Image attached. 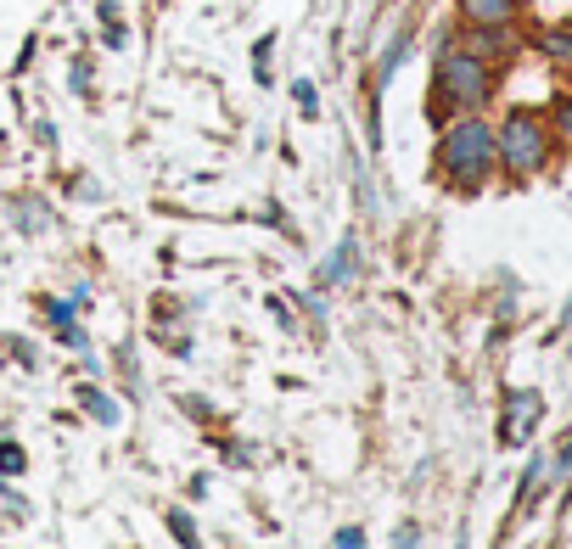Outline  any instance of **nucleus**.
I'll return each mask as SVG.
<instances>
[{"mask_svg":"<svg viewBox=\"0 0 572 549\" xmlns=\"http://www.w3.org/2000/svg\"><path fill=\"white\" fill-rule=\"evenodd\" d=\"M494 157H500V146H494V129H488L483 118H466V124H455V129L444 135V152H438V163L449 169V180L477 185L488 169H494Z\"/></svg>","mask_w":572,"mask_h":549,"instance_id":"obj_1","label":"nucleus"},{"mask_svg":"<svg viewBox=\"0 0 572 549\" xmlns=\"http://www.w3.org/2000/svg\"><path fill=\"white\" fill-rule=\"evenodd\" d=\"M494 146H500V163L511 174H533V169H544L550 135H544V124L533 113H511V118H505V129L494 135Z\"/></svg>","mask_w":572,"mask_h":549,"instance_id":"obj_2","label":"nucleus"},{"mask_svg":"<svg viewBox=\"0 0 572 549\" xmlns=\"http://www.w3.org/2000/svg\"><path fill=\"white\" fill-rule=\"evenodd\" d=\"M438 90H444L455 107H477V101L488 96L483 57H472V51H449V57L438 62Z\"/></svg>","mask_w":572,"mask_h":549,"instance_id":"obj_3","label":"nucleus"},{"mask_svg":"<svg viewBox=\"0 0 572 549\" xmlns=\"http://www.w3.org/2000/svg\"><path fill=\"white\" fill-rule=\"evenodd\" d=\"M533 421H539V393H511V409H505V443H528Z\"/></svg>","mask_w":572,"mask_h":549,"instance_id":"obj_4","label":"nucleus"},{"mask_svg":"<svg viewBox=\"0 0 572 549\" xmlns=\"http://www.w3.org/2000/svg\"><path fill=\"white\" fill-rule=\"evenodd\" d=\"M460 12H466V23H477V29H505L511 23V0H460Z\"/></svg>","mask_w":572,"mask_h":549,"instance_id":"obj_5","label":"nucleus"},{"mask_svg":"<svg viewBox=\"0 0 572 549\" xmlns=\"http://www.w3.org/2000/svg\"><path fill=\"white\" fill-rule=\"evenodd\" d=\"M354 258H359V241L354 236H343L337 241V253L320 264V286H337V281H348V269H354Z\"/></svg>","mask_w":572,"mask_h":549,"instance_id":"obj_6","label":"nucleus"},{"mask_svg":"<svg viewBox=\"0 0 572 549\" xmlns=\"http://www.w3.org/2000/svg\"><path fill=\"white\" fill-rule=\"evenodd\" d=\"M79 398H85V409L96 415L101 426H113V421H118V404H113V398H101V387H85Z\"/></svg>","mask_w":572,"mask_h":549,"instance_id":"obj_7","label":"nucleus"},{"mask_svg":"<svg viewBox=\"0 0 572 549\" xmlns=\"http://www.w3.org/2000/svg\"><path fill=\"white\" fill-rule=\"evenodd\" d=\"M85 297H90V292H73V297H62V303H51V325H62V331H68V325H73V309H79Z\"/></svg>","mask_w":572,"mask_h":549,"instance_id":"obj_8","label":"nucleus"},{"mask_svg":"<svg viewBox=\"0 0 572 549\" xmlns=\"http://www.w3.org/2000/svg\"><path fill=\"white\" fill-rule=\"evenodd\" d=\"M169 527H174V538H180L186 549H197V533H191V516H180V510H174V516H169Z\"/></svg>","mask_w":572,"mask_h":549,"instance_id":"obj_9","label":"nucleus"},{"mask_svg":"<svg viewBox=\"0 0 572 549\" xmlns=\"http://www.w3.org/2000/svg\"><path fill=\"white\" fill-rule=\"evenodd\" d=\"M544 51H550L556 62H572V34H550V40H544Z\"/></svg>","mask_w":572,"mask_h":549,"instance_id":"obj_10","label":"nucleus"},{"mask_svg":"<svg viewBox=\"0 0 572 549\" xmlns=\"http://www.w3.org/2000/svg\"><path fill=\"white\" fill-rule=\"evenodd\" d=\"M270 34H264V40H258V51H253V68H258V79H264V85H270Z\"/></svg>","mask_w":572,"mask_h":549,"instance_id":"obj_11","label":"nucleus"},{"mask_svg":"<svg viewBox=\"0 0 572 549\" xmlns=\"http://www.w3.org/2000/svg\"><path fill=\"white\" fill-rule=\"evenodd\" d=\"M292 96H298L303 113H315V107H320V96H315V85H309V79H298V85H292Z\"/></svg>","mask_w":572,"mask_h":549,"instance_id":"obj_12","label":"nucleus"},{"mask_svg":"<svg viewBox=\"0 0 572 549\" xmlns=\"http://www.w3.org/2000/svg\"><path fill=\"white\" fill-rule=\"evenodd\" d=\"M0 471H6V477H17V471H23V449H12V443H6V449H0Z\"/></svg>","mask_w":572,"mask_h":549,"instance_id":"obj_13","label":"nucleus"},{"mask_svg":"<svg viewBox=\"0 0 572 549\" xmlns=\"http://www.w3.org/2000/svg\"><path fill=\"white\" fill-rule=\"evenodd\" d=\"M393 549H421V533H415L410 521H404V527H399V538H393Z\"/></svg>","mask_w":572,"mask_h":549,"instance_id":"obj_14","label":"nucleus"},{"mask_svg":"<svg viewBox=\"0 0 572 549\" xmlns=\"http://www.w3.org/2000/svg\"><path fill=\"white\" fill-rule=\"evenodd\" d=\"M337 549H365V533H359V527H343V533H337Z\"/></svg>","mask_w":572,"mask_h":549,"instance_id":"obj_15","label":"nucleus"},{"mask_svg":"<svg viewBox=\"0 0 572 549\" xmlns=\"http://www.w3.org/2000/svg\"><path fill=\"white\" fill-rule=\"evenodd\" d=\"M561 477H572V443L561 449V460H556V482H561Z\"/></svg>","mask_w":572,"mask_h":549,"instance_id":"obj_16","label":"nucleus"},{"mask_svg":"<svg viewBox=\"0 0 572 549\" xmlns=\"http://www.w3.org/2000/svg\"><path fill=\"white\" fill-rule=\"evenodd\" d=\"M556 118H561V129L572 135V101H561V107H556Z\"/></svg>","mask_w":572,"mask_h":549,"instance_id":"obj_17","label":"nucleus"},{"mask_svg":"<svg viewBox=\"0 0 572 549\" xmlns=\"http://www.w3.org/2000/svg\"><path fill=\"white\" fill-rule=\"evenodd\" d=\"M561 325H572V303H567V314H561Z\"/></svg>","mask_w":572,"mask_h":549,"instance_id":"obj_18","label":"nucleus"},{"mask_svg":"<svg viewBox=\"0 0 572 549\" xmlns=\"http://www.w3.org/2000/svg\"><path fill=\"white\" fill-rule=\"evenodd\" d=\"M0 493H6V488H0Z\"/></svg>","mask_w":572,"mask_h":549,"instance_id":"obj_19","label":"nucleus"}]
</instances>
